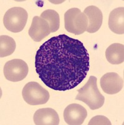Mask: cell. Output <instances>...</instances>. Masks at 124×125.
I'll return each instance as SVG.
<instances>
[{"label": "cell", "mask_w": 124, "mask_h": 125, "mask_svg": "<svg viewBox=\"0 0 124 125\" xmlns=\"http://www.w3.org/2000/svg\"><path fill=\"white\" fill-rule=\"evenodd\" d=\"M36 71L46 86L56 91L73 89L90 69V56L82 42L60 34L45 41L35 56Z\"/></svg>", "instance_id": "cell-1"}, {"label": "cell", "mask_w": 124, "mask_h": 125, "mask_svg": "<svg viewBox=\"0 0 124 125\" xmlns=\"http://www.w3.org/2000/svg\"><path fill=\"white\" fill-rule=\"evenodd\" d=\"M27 63L20 59H14L7 61L3 69L4 77L12 82L22 81L28 73Z\"/></svg>", "instance_id": "cell-6"}, {"label": "cell", "mask_w": 124, "mask_h": 125, "mask_svg": "<svg viewBox=\"0 0 124 125\" xmlns=\"http://www.w3.org/2000/svg\"><path fill=\"white\" fill-rule=\"evenodd\" d=\"M88 20L85 14L77 8L69 9L65 13V28L68 32L75 35L87 31Z\"/></svg>", "instance_id": "cell-3"}, {"label": "cell", "mask_w": 124, "mask_h": 125, "mask_svg": "<svg viewBox=\"0 0 124 125\" xmlns=\"http://www.w3.org/2000/svg\"><path fill=\"white\" fill-rule=\"evenodd\" d=\"M87 116V111L79 104H70L65 108L63 118L67 125H80L84 122Z\"/></svg>", "instance_id": "cell-7"}, {"label": "cell", "mask_w": 124, "mask_h": 125, "mask_svg": "<svg viewBox=\"0 0 124 125\" xmlns=\"http://www.w3.org/2000/svg\"><path fill=\"white\" fill-rule=\"evenodd\" d=\"M51 33L50 24L45 20L35 16L33 19L28 34L33 41L40 42Z\"/></svg>", "instance_id": "cell-9"}, {"label": "cell", "mask_w": 124, "mask_h": 125, "mask_svg": "<svg viewBox=\"0 0 124 125\" xmlns=\"http://www.w3.org/2000/svg\"><path fill=\"white\" fill-rule=\"evenodd\" d=\"M40 18L45 20L50 24L51 33H54L60 28V16L53 10H46L41 13Z\"/></svg>", "instance_id": "cell-15"}, {"label": "cell", "mask_w": 124, "mask_h": 125, "mask_svg": "<svg viewBox=\"0 0 124 125\" xmlns=\"http://www.w3.org/2000/svg\"><path fill=\"white\" fill-rule=\"evenodd\" d=\"M100 86L105 93L115 94L123 88L124 80L116 73H107L100 79Z\"/></svg>", "instance_id": "cell-8"}, {"label": "cell", "mask_w": 124, "mask_h": 125, "mask_svg": "<svg viewBox=\"0 0 124 125\" xmlns=\"http://www.w3.org/2000/svg\"><path fill=\"white\" fill-rule=\"evenodd\" d=\"M23 100L30 105H40L47 103L50 94L38 83L31 81L24 86L22 91Z\"/></svg>", "instance_id": "cell-5"}, {"label": "cell", "mask_w": 124, "mask_h": 125, "mask_svg": "<svg viewBox=\"0 0 124 125\" xmlns=\"http://www.w3.org/2000/svg\"><path fill=\"white\" fill-rule=\"evenodd\" d=\"M97 83V78L90 76L87 83L77 90L79 94L75 98V100L83 102L92 110L102 107L105 102L104 96L99 91Z\"/></svg>", "instance_id": "cell-2"}, {"label": "cell", "mask_w": 124, "mask_h": 125, "mask_svg": "<svg viewBox=\"0 0 124 125\" xmlns=\"http://www.w3.org/2000/svg\"><path fill=\"white\" fill-rule=\"evenodd\" d=\"M108 27L115 34H124V7L117 8L110 12L108 19Z\"/></svg>", "instance_id": "cell-12"}, {"label": "cell", "mask_w": 124, "mask_h": 125, "mask_svg": "<svg viewBox=\"0 0 124 125\" xmlns=\"http://www.w3.org/2000/svg\"><path fill=\"white\" fill-rule=\"evenodd\" d=\"M83 13L85 14L88 20L87 32L94 33L99 31L103 23V14L101 10L95 6H89L85 9Z\"/></svg>", "instance_id": "cell-11"}, {"label": "cell", "mask_w": 124, "mask_h": 125, "mask_svg": "<svg viewBox=\"0 0 124 125\" xmlns=\"http://www.w3.org/2000/svg\"><path fill=\"white\" fill-rule=\"evenodd\" d=\"M28 16L27 11L23 8H11L4 14L3 24L8 31L14 33H19L25 27Z\"/></svg>", "instance_id": "cell-4"}, {"label": "cell", "mask_w": 124, "mask_h": 125, "mask_svg": "<svg viewBox=\"0 0 124 125\" xmlns=\"http://www.w3.org/2000/svg\"><path fill=\"white\" fill-rule=\"evenodd\" d=\"M16 49V42L13 38L9 36H0V57L8 56L14 53Z\"/></svg>", "instance_id": "cell-14"}, {"label": "cell", "mask_w": 124, "mask_h": 125, "mask_svg": "<svg viewBox=\"0 0 124 125\" xmlns=\"http://www.w3.org/2000/svg\"><path fill=\"white\" fill-rule=\"evenodd\" d=\"M33 121L36 125H58L60 123V118L55 109L41 108L34 113Z\"/></svg>", "instance_id": "cell-10"}, {"label": "cell", "mask_w": 124, "mask_h": 125, "mask_svg": "<svg viewBox=\"0 0 124 125\" xmlns=\"http://www.w3.org/2000/svg\"><path fill=\"white\" fill-rule=\"evenodd\" d=\"M111 125L112 123L110 121L107 117L104 116L98 115L94 116L92 119H91L89 123V125Z\"/></svg>", "instance_id": "cell-16"}, {"label": "cell", "mask_w": 124, "mask_h": 125, "mask_svg": "<svg viewBox=\"0 0 124 125\" xmlns=\"http://www.w3.org/2000/svg\"><path fill=\"white\" fill-rule=\"evenodd\" d=\"M107 61L112 64H121L124 61V46L120 43H113L105 51Z\"/></svg>", "instance_id": "cell-13"}]
</instances>
